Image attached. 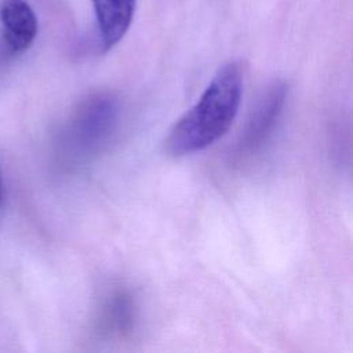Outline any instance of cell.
I'll return each mask as SVG.
<instances>
[{
    "label": "cell",
    "mask_w": 353,
    "mask_h": 353,
    "mask_svg": "<svg viewBox=\"0 0 353 353\" xmlns=\"http://www.w3.org/2000/svg\"><path fill=\"white\" fill-rule=\"evenodd\" d=\"M244 92V72L237 61L222 65L197 102L172 125L165 149L172 156L201 152L221 139L237 117Z\"/></svg>",
    "instance_id": "1"
},
{
    "label": "cell",
    "mask_w": 353,
    "mask_h": 353,
    "mask_svg": "<svg viewBox=\"0 0 353 353\" xmlns=\"http://www.w3.org/2000/svg\"><path fill=\"white\" fill-rule=\"evenodd\" d=\"M287 91L288 90L284 83H273L263 92L252 110L241 137L240 146L243 150H252L261 146L262 142L270 135L283 112Z\"/></svg>",
    "instance_id": "2"
},
{
    "label": "cell",
    "mask_w": 353,
    "mask_h": 353,
    "mask_svg": "<svg viewBox=\"0 0 353 353\" xmlns=\"http://www.w3.org/2000/svg\"><path fill=\"white\" fill-rule=\"evenodd\" d=\"M117 116L116 102L110 97H94L87 102L74 124V135L81 141V149H97L113 130Z\"/></svg>",
    "instance_id": "3"
},
{
    "label": "cell",
    "mask_w": 353,
    "mask_h": 353,
    "mask_svg": "<svg viewBox=\"0 0 353 353\" xmlns=\"http://www.w3.org/2000/svg\"><path fill=\"white\" fill-rule=\"evenodd\" d=\"M3 39L12 52L26 51L39 32V21L25 0H3L0 3Z\"/></svg>",
    "instance_id": "4"
},
{
    "label": "cell",
    "mask_w": 353,
    "mask_h": 353,
    "mask_svg": "<svg viewBox=\"0 0 353 353\" xmlns=\"http://www.w3.org/2000/svg\"><path fill=\"white\" fill-rule=\"evenodd\" d=\"M99 37L105 50L113 48L128 32L137 0H91Z\"/></svg>",
    "instance_id": "5"
},
{
    "label": "cell",
    "mask_w": 353,
    "mask_h": 353,
    "mask_svg": "<svg viewBox=\"0 0 353 353\" xmlns=\"http://www.w3.org/2000/svg\"><path fill=\"white\" fill-rule=\"evenodd\" d=\"M0 200H1V178H0Z\"/></svg>",
    "instance_id": "6"
}]
</instances>
